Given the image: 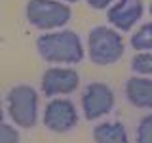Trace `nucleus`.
I'll return each mask as SVG.
<instances>
[{"label":"nucleus","instance_id":"20e7f679","mask_svg":"<svg viewBox=\"0 0 152 143\" xmlns=\"http://www.w3.org/2000/svg\"><path fill=\"white\" fill-rule=\"evenodd\" d=\"M70 10L53 0H28L27 19L38 29H55L69 21Z\"/></svg>","mask_w":152,"mask_h":143},{"label":"nucleus","instance_id":"f8f14e48","mask_svg":"<svg viewBox=\"0 0 152 143\" xmlns=\"http://www.w3.org/2000/svg\"><path fill=\"white\" fill-rule=\"evenodd\" d=\"M131 69L142 74H152V55L150 54H139L133 57Z\"/></svg>","mask_w":152,"mask_h":143},{"label":"nucleus","instance_id":"6e6552de","mask_svg":"<svg viewBox=\"0 0 152 143\" xmlns=\"http://www.w3.org/2000/svg\"><path fill=\"white\" fill-rule=\"evenodd\" d=\"M142 15L141 0H120L116 6L108 10V21L120 31H129Z\"/></svg>","mask_w":152,"mask_h":143},{"label":"nucleus","instance_id":"423d86ee","mask_svg":"<svg viewBox=\"0 0 152 143\" xmlns=\"http://www.w3.org/2000/svg\"><path fill=\"white\" fill-rule=\"evenodd\" d=\"M114 105V94L104 84H89L82 95V107L89 120L103 116Z\"/></svg>","mask_w":152,"mask_h":143},{"label":"nucleus","instance_id":"f03ea898","mask_svg":"<svg viewBox=\"0 0 152 143\" xmlns=\"http://www.w3.org/2000/svg\"><path fill=\"white\" fill-rule=\"evenodd\" d=\"M89 57L99 65H110L118 61L124 54L122 36L107 27H97L89 32Z\"/></svg>","mask_w":152,"mask_h":143},{"label":"nucleus","instance_id":"a211bd4d","mask_svg":"<svg viewBox=\"0 0 152 143\" xmlns=\"http://www.w3.org/2000/svg\"><path fill=\"white\" fill-rule=\"evenodd\" d=\"M69 2H76V0H69Z\"/></svg>","mask_w":152,"mask_h":143},{"label":"nucleus","instance_id":"4468645a","mask_svg":"<svg viewBox=\"0 0 152 143\" xmlns=\"http://www.w3.org/2000/svg\"><path fill=\"white\" fill-rule=\"evenodd\" d=\"M19 133L8 124H0V143H8V141H17Z\"/></svg>","mask_w":152,"mask_h":143},{"label":"nucleus","instance_id":"7ed1b4c3","mask_svg":"<svg viewBox=\"0 0 152 143\" xmlns=\"http://www.w3.org/2000/svg\"><path fill=\"white\" fill-rule=\"evenodd\" d=\"M8 111L13 122L23 128H31L36 124L38 97L31 86H15L8 94Z\"/></svg>","mask_w":152,"mask_h":143},{"label":"nucleus","instance_id":"9b49d317","mask_svg":"<svg viewBox=\"0 0 152 143\" xmlns=\"http://www.w3.org/2000/svg\"><path fill=\"white\" fill-rule=\"evenodd\" d=\"M131 46L135 50H152V23L142 25L131 36Z\"/></svg>","mask_w":152,"mask_h":143},{"label":"nucleus","instance_id":"9d476101","mask_svg":"<svg viewBox=\"0 0 152 143\" xmlns=\"http://www.w3.org/2000/svg\"><path fill=\"white\" fill-rule=\"evenodd\" d=\"M93 137L99 143H124V141H127L126 128L118 122H107V124L97 126L93 132Z\"/></svg>","mask_w":152,"mask_h":143},{"label":"nucleus","instance_id":"39448f33","mask_svg":"<svg viewBox=\"0 0 152 143\" xmlns=\"http://www.w3.org/2000/svg\"><path fill=\"white\" fill-rule=\"evenodd\" d=\"M78 114L69 99H53L48 103L44 113V124L51 132H69L76 126Z\"/></svg>","mask_w":152,"mask_h":143},{"label":"nucleus","instance_id":"0eeeda50","mask_svg":"<svg viewBox=\"0 0 152 143\" xmlns=\"http://www.w3.org/2000/svg\"><path fill=\"white\" fill-rule=\"evenodd\" d=\"M78 74L70 69H50L42 76V92L46 95L70 94L78 86Z\"/></svg>","mask_w":152,"mask_h":143},{"label":"nucleus","instance_id":"f3484780","mask_svg":"<svg viewBox=\"0 0 152 143\" xmlns=\"http://www.w3.org/2000/svg\"><path fill=\"white\" fill-rule=\"evenodd\" d=\"M150 13H152V4H150Z\"/></svg>","mask_w":152,"mask_h":143},{"label":"nucleus","instance_id":"2eb2a0df","mask_svg":"<svg viewBox=\"0 0 152 143\" xmlns=\"http://www.w3.org/2000/svg\"><path fill=\"white\" fill-rule=\"evenodd\" d=\"M110 2H112V0H88V4H89V6H93V8H97V10L107 8Z\"/></svg>","mask_w":152,"mask_h":143},{"label":"nucleus","instance_id":"f257e3e1","mask_svg":"<svg viewBox=\"0 0 152 143\" xmlns=\"http://www.w3.org/2000/svg\"><path fill=\"white\" fill-rule=\"evenodd\" d=\"M36 46L40 55L51 63H78L84 57L82 42H80L78 35L70 31L44 35L38 38Z\"/></svg>","mask_w":152,"mask_h":143},{"label":"nucleus","instance_id":"1a4fd4ad","mask_svg":"<svg viewBox=\"0 0 152 143\" xmlns=\"http://www.w3.org/2000/svg\"><path fill=\"white\" fill-rule=\"evenodd\" d=\"M126 95L135 107L152 109V80L133 76L126 84Z\"/></svg>","mask_w":152,"mask_h":143},{"label":"nucleus","instance_id":"dca6fc26","mask_svg":"<svg viewBox=\"0 0 152 143\" xmlns=\"http://www.w3.org/2000/svg\"><path fill=\"white\" fill-rule=\"evenodd\" d=\"M2 116H4V113H2V105H0V120H2Z\"/></svg>","mask_w":152,"mask_h":143},{"label":"nucleus","instance_id":"ddd939ff","mask_svg":"<svg viewBox=\"0 0 152 143\" xmlns=\"http://www.w3.org/2000/svg\"><path fill=\"white\" fill-rule=\"evenodd\" d=\"M137 139L141 143H152V114L145 116L139 124V132H137Z\"/></svg>","mask_w":152,"mask_h":143}]
</instances>
